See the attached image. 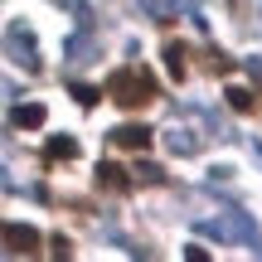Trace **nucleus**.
Returning <instances> with one entry per match:
<instances>
[{
  "label": "nucleus",
  "mask_w": 262,
  "mask_h": 262,
  "mask_svg": "<svg viewBox=\"0 0 262 262\" xmlns=\"http://www.w3.org/2000/svg\"><path fill=\"white\" fill-rule=\"evenodd\" d=\"M107 93H112L117 107H126V112H141V107L156 102V78L146 73V68H117L112 78H107Z\"/></svg>",
  "instance_id": "f257e3e1"
},
{
  "label": "nucleus",
  "mask_w": 262,
  "mask_h": 262,
  "mask_svg": "<svg viewBox=\"0 0 262 262\" xmlns=\"http://www.w3.org/2000/svg\"><path fill=\"white\" fill-rule=\"evenodd\" d=\"M5 54L15 58L25 73H39V44H34V34H29L25 19H15V25L5 29Z\"/></svg>",
  "instance_id": "f03ea898"
},
{
  "label": "nucleus",
  "mask_w": 262,
  "mask_h": 262,
  "mask_svg": "<svg viewBox=\"0 0 262 262\" xmlns=\"http://www.w3.org/2000/svg\"><path fill=\"white\" fill-rule=\"evenodd\" d=\"M0 238H5V248H10V253H39V233H34V228H29V224H0Z\"/></svg>",
  "instance_id": "7ed1b4c3"
},
{
  "label": "nucleus",
  "mask_w": 262,
  "mask_h": 262,
  "mask_svg": "<svg viewBox=\"0 0 262 262\" xmlns=\"http://www.w3.org/2000/svg\"><path fill=\"white\" fill-rule=\"evenodd\" d=\"M150 136H156L150 126L126 122V126H117V131H112V146H122V150H146V146H150Z\"/></svg>",
  "instance_id": "20e7f679"
},
{
  "label": "nucleus",
  "mask_w": 262,
  "mask_h": 262,
  "mask_svg": "<svg viewBox=\"0 0 262 262\" xmlns=\"http://www.w3.org/2000/svg\"><path fill=\"white\" fill-rule=\"evenodd\" d=\"M97 189H112V194H126L131 189V175L122 165H117V160H102V165H97Z\"/></svg>",
  "instance_id": "39448f33"
},
{
  "label": "nucleus",
  "mask_w": 262,
  "mask_h": 262,
  "mask_svg": "<svg viewBox=\"0 0 262 262\" xmlns=\"http://www.w3.org/2000/svg\"><path fill=\"white\" fill-rule=\"evenodd\" d=\"M49 122V112L39 102H19L15 112H10V126H19V131H34V126H44Z\"/></svg>",
  "instance_id": "423d86ee"
},
{
  "label": "nucleus",
  "mask_w": 262,
  "mask_h": 262,
  "mask_svg": "<svg viewBox=\"0 0 262 262\" xmlns=\"http://www.w3.org/2000/svg\"><path fill=\"white\" fill-rule=\"evenodd\" d=\"M63 54H68V63H93V34H88V25H83V34H73V39H68V44H63Z\"/></svg>",
  "instance_id": "0eeeda50"
},
{
  "label": "nucleus",
  "mask_w": 262,
  "mask_h": 262,
  "mask_svg": "<svg viewBox=\"0 0 262 262\" xmlns=\"http://www.w3.org/2000/svg\"><path fill=\"white\" fill-rule=\"evenodd\" d=\"M160 54H165V68H170V78H185V73H189V49L180 44V39H170V44L160 49Z\"/></svg>",
  "instance_id": "6e6552de"
},
{
  "label": "nucleus",
  "mask_w": 262,
  "mask_h": 262,
  "mask_svg": "<svg viewBox=\"0 0 262 262\" xmlns=\"http://www.w3.org/2000/svg\"><path fill=\"white\" fill-rule=\"evenodd\" d=\"M228 107H233V112H257L262 107V93H253V88H228Z\"/></svg>",
  "instance_id": "1a4fd4ad"
},
{
  "label": "nucleus",
  "mask_w": 262,
  "mask_h": 262,
  "mask_svg": "<svg viewBox=\"0 0 262 262\" xmlns=\"http://www.w3.org/2000/svg\"><path fill=\"white\" fill-rule=\"evenodd\" d=\"M78 156V141L73 136H49L44 141V160H73Z\"/></svg>",
  "instance_id": "9d476101"
},
{
  "label": "nucleus",
  "mask_w": 262,
  "mask_h": 262,
  "mask_svg": "<svg viewBox=\"0 0 262 262\" xmlns=\"http://www.w3.org/2000/svg\"><path fill=\"white\" fill-rule=\"evenodd\" d=\"M165 146L175 150V156H194V150H199V136L180 126V131H170V136H165Z\"/></svg>",
  "instance_id": "9b49d317"
},
{
  "label": "nucleus",
  "mask_w": 262,
  "mask_h": 262,
  "mask_svg": "<svg viewBox=\"0 0 262 262\" xmlns=\"http://www.w3.org/2000/svg\"><path fill=\"white\" fill-rule=\"evenodd\" d=\"M131 180H146V185H165V170H160V165H150V160H141Z\"/></svg>",
  "instance_id": "f8f14e48"
},
{
  "label": "nucleus",
  "mask_w": 262,
  "mask_h": 262,
  "mask_svg": "<svg viewBox=\"0 0 262 262\" xmlns=\"http://www.w3.org/2000/svg\"><path fill=\"white\" fill-rule=\"evenodd\" d=\"M73 97H78V107H97V88H88V83H73Z\"/></svg>",
  "instance_id": "ddd939ff"
},
{
  "label": "nucleus",
  "mask_w": 262,
  "mask_h": 262,
  "mask_svg": "<svg viewBox=\"0 0 262 262\" xmlns=\"http://www.w3.org/2000/svg\"><path fill=\"white\" fill-rule=\"evenodd\" d=\"M49 248H54V257H73V243H68L63 233H58V238H54V243H49Z\"/></svg>",
  "instance_id": "4468645a"
},
{
  "label": "nucleus",
  "mask_w": 262,
  "mask_h": 262,
  "mask_svg": "<svg viewBox=\"0 0 262 262\" xmlns=\"http://www.w3.org/2000/svg\"><path fill=\"white\" fill-rule=\"evenodd\" d=\"M185 257H189V262H209V248H199V243H189V248H185Z\"/></svg>",
  "instance_id": "2eb2a0df"
}]
</instances>
